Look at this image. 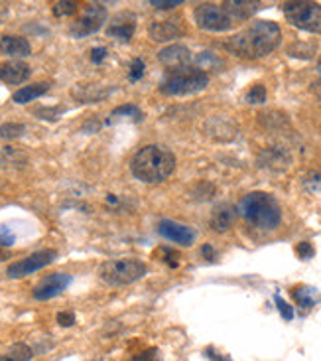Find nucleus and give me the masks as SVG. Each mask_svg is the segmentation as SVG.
<instances>
[{"label":"nucleus","mask_w":321,"mask_h":361,"mask_svg":"<svg viewBox=\"0 0 321 361\" xmlns=\"http://www.w3.org/2000/svg\"><path fill=\"white\" fill-rule=\"evenodd\" d=\"M280 39H282V32L276 22L256 20L251 24V28L233 36L225 46L239 58L258 59L272 54L274 49L280 46Z\"/></svg>","instance_id":"obj_1"},{"label":"nucleus","mask_w":321,"mask_h":361,"mask_svg":"<svg viewBox=\"0 0 321 361\" xmlns=\"http://www.w3.org/2000/svg\"><path fill=\"white\" fill-rule=\"evenodd\" d=\"M175 170V157L172 150L160 145H148L140 148L130 162L132 176L144 184H160L172 176Z\"/></svg>","instance_id":"obj_2"},{"label":"nucleus","mask_w":321,"mask_h":361,"mask_svg":"<svg viewBox=\"0 0 321 361\" xmlns=\"http://www.w3.org/2000/svg\"><path fill=\"white\" fill-rule=\"evenodd\" d=\"M237 214L258 229H276L282 221L280 205L270 194L253 192L246 194L237 205Z\"/></svg>","instance_id":"obj_3"},{"label":"nucleus","mask_w":321,"mask_h":361,"mask_svg":"<svg viewBox=\"0 0 321 361\" xmlns=\"http://www.w3.org/2000/svg\"><path fill=\"white\" fill-rule=\"evenodd\" d=\"M207 85H209V75L199 71L197 68L187 66V68L170 71V75L160 85V93L170 95V97H174V95H194V93L203 91Z\"/></svg>","instance_id":"obj_4"},{"label":"nucleus","mask_w":321,"mask_h":361,"mask_svg":"<svg viewBox=\"0 0 321 361\" xmlns=\"http://www.w3.org/2000/svg\"><path fill=\"white\" fill-rule=\"evenodd\" d=\"M148 273V267L138 259H115L99 267V279L111 286H127L140 281Z\"/></svg>","instance_id":"obj_5"},{"label":"nucleus","mask_w":321,"mask_h":361,"mask_svg":"<svg viewBox=\"0 0 321 361\" xmlns=\"http://www.w3.org/2000/svg\"><path fill=\"white\" fill-rule=\"evenodd\" d=\"M282 12L286 20L296 28L321 34V4L298 0V2H284Z\"/></svg>","instance_id":"obj_6"},{"label":"nucleus","mask_w":321,"mask_h":361,"mask_svg":"<svg viewBox=\"0 0 321 361\" xmlns=\"http://www.w3.org/2000/svg\"><path fill=\"white\" fill-rule=\"evenodd\" d=\"M105 20H107V8L103 4H99V2L87 4L83 8V12L77 16V20L71 24L69 34L73 38H87V36L103 28Z\"/></svg>","instance_id":"obj_7"},{"label":"nucleus","mask_w":321,"mask_h":361,"mask_svg":"<svg viewBox=\"0 0 321 361\" xmlns=\"http://www.w3.org/2000/svg\"><path fill=\"white\" fill-rule=\"evenodd\" d=\"M195 22L199 28L207 32H227L233 26V18L217 4H199L194 12Z\"/></svg>","instance_id":"obj_8"},{"label":"nucleus","mask_w":321,"mask_h":361,"mask_svg":"<svg viewBox=\"0 0 321 361\" xmlns=\"http://www.w3.org/2000/svg\"><path fill=\"white\" fill-rule=\"evenodd\" d=\"M56 259H58V253L54 249H44V251H38V253L30 255V257L22 259V261H16V263L10 264L6 274H8L10 279H22V276H28V274L48 267Z\"/></svg>","instance_id":"obj_9"},{"label":"nucleus","mask_w":321,"mask_h":361,"mask_svg":"<svg viewBox=\"0 0 321 361\" xmlns=\"http://www.w3.org/2000/svg\"><path fill=\"white\" fill-rule=\"evenodd\" d=\"M69 284H71V276H69V274H48L46 279H42V281L34 286L32 294H34L36 300H49V298H54V296H58V294L63 293Z\"/></svg>","instance_id":"obj_10"},{"label":"nucleus","mask_w":321,"mask_h":361,"mask_svg":"<svg viewBox=\"0 0 321 361\" xmlns=\"http://www.w3.org/2000/svg\"><path fill=\"white\" fill-rule=\"evenodd\" d=\"M158 233L172 243L182 245V247H191L195 243V231L191 227L184 224H177L174 219H162L158 224Z\"/></svg>","instance_id":"obj_11"},{"label":"nucleus","mask_w":321,"mask_h":361,"mask_svg":"<svg viewBox=\"0 0 321 361\" xmlns=\"http://www.w3.org/2000/svg\"><path fill=\"white\" fill-rule=\"evenodd\" d=\"M158 59H160L162 66H165L170 71H174V69L187 68L191 63V51L185 46L174 44V46H168V48L162 49L158 54Z\"/></svg>","instance_id":"obj_12"},{"label":"nucleus","mask_w":321,"mask_h":361,"mask_svg":"<svg viewBox=\"0 0 321 361\" xmlns=\"http://www.w3.org/2000/svg\"><path fill=\"white\" fill-rule=\"evenodd\" d=\"M134 32H137V18H134V16H130V14L117 16V18L108 24V28H107L108 36H111L113 39L122 42V44L130 42L132 36H134Z\"/></svg>","instance_id":"obj_13"},{"label":"nucleus","mask_w":321,"mask_h":361,"mask_svg":"<svg viewBox=\"0 0 321 361\" xmlns=\"http://www.w3.org/2000/svg\"><path fill=\"white\" fill-rule=\"evenodd\" d=\"M260 2H254V0H229L223 2V10L234 20H248L253 18L254 14L260 10Z\"/></svg>","instance_id":"obj_14"},{"label":"nucleus","mask_w":321,"mask_h":361,"mask_svg":"<svg viewBox=\"0 0 321 361\" xmlns=\"http://www.w3.org/2000/svg\"><path fill=\"white\" fill-rule=\"evenodd\" d=\"M30 68L24 61H6L0 66V79L8 85H20L30 78Z\"/></svg>","instance_id":"obj_15"},{"label":"nucleus","mask_w":321,"mask_h":361,"mask_svg":"<svg viewBox=\"0 0 321 361\" xmlns=\"http://www.w3.org/2000/svg\"><path fill=\"white\" fill-rule=\"evenodd\" d=\"M0 51L10 58H28L32 54V46L28 39L22 36H4L0 39Z\"/></svg>","instance_id":"obj_16"},{"label":"nucleus","mask_w":321,"mask_h":361,"mask_svg":"<svg viewBox=\"0 0 321 361\" xmlns=\"http://www.w3.org/2000/svg\"><path fill=\"white\" fill-rule=\"evenodd\" d=\"M234 217H237V207L229 204H221L219 207H215L209 225H211V229L217 231V233H225V231L231 229Z\"/></svg>","instance_id":"obj_17"},{"label":"nucleus","mask_w":321,"mask_h":361,"mask_svg":"<svg viewBox=\"0 0 321 361\" xmlns=\"http://www.w3.org/2000/svg\"><path fill=\"white\" fill-rule=\"evenodd\" d=\"M148 34L154 42H172L177 36H182V28L175 24L174 20H160V22L150 24Z\"/></svg>","instance_id":"obj_18"},{"label":"nucleus","mask_w":321,"mask_h":361,"mask_svg":"<svg viewBox=\"0 0 321 361\" xmlns=\"http://www.w3.org/2000/svg\"><path fill=\"white\" fill-rule=\"evenodd\" d=\"M48 89H49L48 83H34V85H26V87L18 89V91L12 95V101H14V103H18V105H26V103H30V101H34V99L46 95V93H48Z\"/></svg>","instance_id":"obj_19"},{"label":"nucleus","mask_w":321,"mask_h":361,"mask_svg":"<svg viewBox=\"0 0 321 361\" xmlns=\"http://www.w3.org/2000/svg\"><path fill=\"white\" fill-rule=\"evenodd\" d=\"M73 95L81 101V103H97L99 99H103L107 95L105 89H99L97 85H79Z\"/></svg>","instance_id":"obj_20"},{"label":"nucleus","mask_w":321,"mask_h":361,"mask_svg":"<svg viewBox=\"0 0 321 361\" xmlns=\"http://www.w3.org/2000/svg\"><path fill=\"white\" fill-rule=\"evenodd\" d=\"M32 348L26 345V343H14L10 350L0 355V361H30L32 360Z\"/></svg>","instance_id":"obj_21"},{"label":"nucleus","mask_w":321,"mask_h":361,"mask_svg":"<svg viewBox=\"0 0 321 361\" xmlns=\"http://www.w3.org/2000/svg\"><path fill=\"white\" fill-rule=\"evenodd\" d=\"M292 296L296 298V302L308 310L317 300V290L312 288V286H296V288H292Z\"/></svg>","instance_id":"obj_22"},{"label":"nucleus","mask_w":321,"mask_h":361,"mask_svg":"<svg viewBox=\"0 0 321 361\" xmlns=\"http://www.w3.org/2000/svg\"><path fill=\"white\" fill-rule=\"evenodd\" d=\"M223 66V61L219 58H215L211 51H203V54H199L197 58H195V68L199 69V71H203L205 69H215V68H221Z\"/></svg>","instance_id":"obj_23"},{"label":"nucleus","mask_w":321,"mask_h":361,"mask_svg":"<svg viewBox=\"0 0 321 361\" xmlns=\"http://www.w3.org/2000/svg\"><path fill=\"white\" fill-rule=\"evenodd\" d=\"M120 117H132L134 121H140L142 118V113H140V109L137 105H122V107H117L113 113H111V118H108V125L115 121V118Z\"/></svg>","instance_id":"obj_24"},{"label":"nucleus","mask_w":321,"mask_h":361,"mask_svg":"<svg viewBox=\"0 0 321 361\" xmlns=\"http://www.w3.org/2000/svg\"><path fill=\"white\" fill-rule=\"evenodd\" d=\"M26 133V127L20 125V123H4L0 127V137L6 138V140H12V138H20Z\"/></svg>","instance_id":"obj_25"},{"label":"nucleus","mask_w":321,"mask_h":361,"mask_svg":"<svg viewBox=\"0 0 321 361\" xmlns=\"http://www.w3.org/2000/svg\"><path fill=\"white\" fill-rule=\"evenodd\" d=\"M51 12H54V16H58V18L71 16V14L77 12V4H75V2H65V0H61V2H56V4H54Z\"/></svg>","instance_id":"obj_26"},{"label":"nucleus","mask_w":321,"mask_h":361,"mask_svg":"<svg viewBox=\"0 0 321 361\" xmlns=\"http://www.w3.org/2000/svg\"><path fill=\"white\" fill-rule=\"evenodd\" d=\"M244 101L251 103V105H260V103H264V101H266V87L260 85V83H258V85H253L251 91L246 93Z\"/></svg>","instance_id":"obj_27"},{"label":"nucleus","mask_w":321,"mask_h":361,"mask_svg":"<svg viewBox=\"0 0 321 361\" xmlns=\"http://www.w3.org/2000/svg\"><path fill=\"white\" fill-rule=\"evenodd\" d=\"M144 75V61L138 58L132 61V66H130V73H128V79L134 83V81H140Z\"/></svg>","instance_id":"obj_28"},{"label":"nucleus","mask_w":321,"mask_h":361,"mask_svg":"<svg viewBox=\"0 0 321 361\" xmlns=\"http://www.w3.org/2000/svg\"><path fill=\"white\" fill-rule=\"evenodd\" d=\"M34 113H36L39 118H46V121H58L59 115L63 113V109L61 107L59 109L58 107H51V109L42 107V109H38V111H34Z\"/></svg>","instance_id":"obj_29"},{"label":"nucleus","mask_w":321,"mask_h":361,"mask_svg":"<svg viewBox=\"0 0 321 361\" xmlns=\"http://www.w3.org/2000/svg\"><path fill=\"white\" fill-rule=\"evenodd\" d=\"M296 253H298V257L302 261H310L313 255H315V249H313V245L310 241H302V243L296 247Z\"/></svg>","instance_id":"obj_30"},{"label":"nucleus","mask_w":321,"mask_h":361,"mask_svg":"<svg viewBox=\"0 0 321 361\" xmlns=\"http://www.w3.org/2000/svg\"><path fill=\"white\" fill-rule=\"evenodd\" d=\"M14 241H16L14 231L10 229L8 225H2V227H0V245H2V247H10V245H14Z\"/></svg>","instance_id":"obj_31"},{"label":"nucleus","mask_w":321,"mask_h":361,"mask_svg":"<svg viewBox=\"0 0 321 361\" xmlns=\"http://www.w3.org/2000/svg\"><path fill=\"white\" fill-rule=\"evenodd\" d=\"M306 188L312 192H321V172H310L306 178Z\"/></svg>","instance_id":"obj_32"},{"label":"nucleus","mask_w":321,"mask_h":361,"mask_svg":"<svg viewBox=\"0 0 321 361\" xmlns=\"http://www.w3.org/2000/svg\"><path fill=\"white\" fill-rule=\"evenodd\" d=\"M274 300H276V306H278V310H280V314H282L284 320H292V318H294V308H292V306H290L288 302H284L280 296H276Z\"/></svg>","instance_id":"obj_33"},{"label":"nucleus","mask_w":321,"mask_h":361,"mask_svg":"<svg viewBox=\"0 0 321 361\" xmlns=\"http://www.w3.org/2000/svg\"><path fill=\"white\" fill-rule=\"evenodd\" d=\"M184 4V0H154V2H150V6H154L158 10H172L175 6H182Z\"/></svg>","instance_id":"obj_34"},{"label":"nucleus","mask_w":321,"mask_h":361,"mask_svg":"<svg viewBox=\"0 0 321 361\" xmlns=\"http://www.w3.org/2000/svg\"><path fill=\"white\" fill-rule=\"evenodd\" d=\"M132 361H160V350L158 348L146 350V352L138 353L137 357H132Z\"/></svg>","instance_id":"obj_35"},{"label":"nucleus","mask_w":321,"mask_h":361,"mask_svg":"<svg viewBox=\"0 0 321 361\" xmlns=\"http://www.w3.org/2000/svg\"><path fill=\"white\" fill-rule=\"evenodd\" d=\"M91 61L95 63V66H99V63H103L105 59H107V48H93L91 49Z\"/></svg>","instance_id":"obj_36"},{"label":"nucleus","mask_w":321,"mask_h":361,"mask_svg":"<svg viewBox=\"0 0 321 361\" xmlns=\"http://www.w3.org/2000/svg\"><path fill=\"white\" fill-rule=\"evenodd\" d=\"M58 322H59V326H63V328H69V326H73V324H75V314H73V312H59L58 314Z\"/></svg>","instance_id":"obj_37"},{"label":"nucleus","mask_w":321,"mask_h":361,"mask_svg":"<svg viewBox=\"0 0 321 361\" xmlns=\"http://www.w3.org/2000/svg\"><path fill=\"white\" fill-rule=\"evenodd\" d=\"M162 253H164V259H162L164 263H168L170 267H177V259H180V255L174 253V251H165V249L162 251Z\"/></svg>","instance_id":"obj_38"},{"label":"nucleus","mask_w":321,"mask_h":361,"mask_svg":"<svg viewBox=\"0 0 321 361\" xmlns=\"http://www.w3.org/2000/svg\"><path fill=\"white\" fill-rule=\"evenodd\" d=\"M201 255H203L207 261H215V249L211 245H203L201 247Z\"/></svg>","instance_id":"obj_39"},{"label":"nucleus","mask_w":321,"mask_h":361,"mask_svg":"<svg viewBox=\"0 0 321 361\" xmlns=\"http://www.w3.org/2000/svg\"><path fill=\"white\" fill-rule=\"evenodd\" d=\"M205 353H207V357H211L213 361H229V360H223V357H219L217 353H213V350L209 348V350H205Z\"/></svg>","instance_id":"obj_40"},{"label":"nucleus","mask_w":321,"mask_h":361,"mask_svg":"<svg viewBox=\"0 0 321 361\" xmlns=\"http://www.w3.org/2000/svg\"><path fill=\"white\" fill-rule=\"evenodd\" d=\"M8 257H10L8 251H4V249H2V247H0V261H6V259H8Z\"/></svg>","instance_id":"obj_41"},{"label":"nucleus","mask_w":321,"mask_h":361,"mask_svg":"<svg viewBox=\"0 0 321 361\" xmlns=\"http://www.w3.org/2000/svg\"><path fill=\"white\" fill-rule=\"evenodd\" d=\"M107 202H108V204H117L118 200H117V197H115V195H113V194H108V195H107Z\"/></svg>","instance_id":"obj_42"},{"label":"nucleus","mask_w":321,"mask_h":361,"mask_svg":"<svg viewBox=\"0 0 321 361\" xmlns=\"http://www.w3.org/2000/svg\"><path fill=\"white\" fill-rule=\"evenodd\" d=\"M317 71H320V75H321V59H320V63H317Z\"/></svg>","instance_id":"obj_43"}]
</instances>
